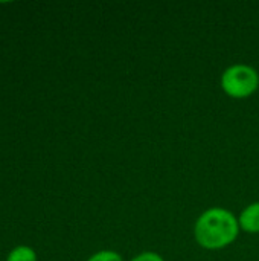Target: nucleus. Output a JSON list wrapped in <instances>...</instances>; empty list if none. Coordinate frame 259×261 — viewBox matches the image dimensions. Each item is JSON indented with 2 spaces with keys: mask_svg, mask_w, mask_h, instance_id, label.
Returning <instances> with one entry per match:
<instances>
[{
  "mask_svg": "<svg viewBox=\"0 0 259 261\" xmlns=\"http://www.w3.org/2000/svg\"><path fill=\"white\" fill-rule=\"evenodd\" d=\"M240 234L238 217L226 208H209L195 222L197 243L208 251H220L232 245Z\"/></svg>",
  "mask_w": 259,
  "mask_h": 261,
  "instance_id": "nucleus-1",
  "label": "nucleus"
},
{
  "mask_svg": "<svg viewBox=\"0 0 259 261\" xmlns=\"http://www.w3.org/2000/svg\"><path fill=\"white\" fill-rule=\"evenodd\" d=\"M258 70L249 64H232L221 75V89L231 98H249L258 90Z\"/></svg>",
  "mask_w": 259,
  "mask_h": 261,
  "instance_id": "nucleus-2",
  "label": "nucleus"
},
{
  "mask_svg": "<svg viewBox=\"0 0 259 261\" xmlns=\"http://www.w3.org/2000/svg\"><path fill=\"white\" fill-rule=\"evenodd\" d=\"M240 229L249 234H259V202L250 203L238 217Z\"/></svg>",
  "mask_w": 259,
  "mask_h": 261,
  "instance_id": "nucleus-3",
  "label": "nucleus"
},
{
  "mask_svg": "<svg viewBox=\"0 0 259 261\" xmlns=\"http://www.w3.org/2000/svg\"><path fill=\"white\" fill-rule=\"evenodd\" d=\"M6 261H37V254L32 248L20 245L8 254Z\"/></svg>",
  "mask_w": 259,
  "mask_h": 261,
  "instance_id": "nucleus-4",
  "label": "nucleus"
},
{
  "mask_svg": "<svg viewBox=\"0 0 259 261\" xmlns=\"http://www.w3.org/2000/svg\"><path fill=\"white\" fill-rule=\"evenodd\" d=\"M87 261H124V258L114 251H99L93 254Z\"/></svg>",
  "mask_w": 259,
  "mask_h": 261,
  "instance_id": "nucleus-5",
  "label": "nucleus"
},
{
  "mask_svg": "<svg viewBox=\"0 0 259 261\" xmlns=\"http://www.w3.org/2000/svg\"><path fill=\"white\" fill-rule=\"evenodd\" d=\"M130 261H165V260H163V257H162L160 254L148 251V252H142V254H139V255L133 257Z\"/></svg>",
  "mask_w": 259,
  "mask_h": 261,
  "instance_id": "nucleus-6",
  "label": "nucleus"
}]
</instances>
